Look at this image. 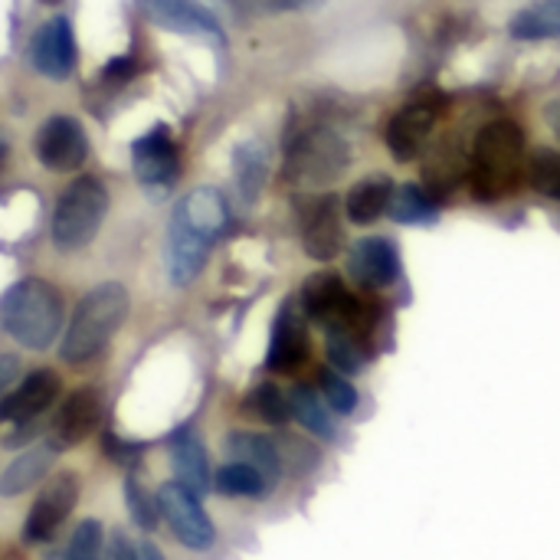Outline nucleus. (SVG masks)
Wrapping results in <instances>:
<instances>
[{"label":"nucleus","mask_w":560,"mask_h":560,"mask_svg":"<svg viewBox=\"0 0 560 560\" xmlns=\"http://www.w3.org/2000/svg\"><path fill=\"white\" fill-rule=\"evenodd\" d=\"M525 135L515 121L495 118L476 135L472 148V194L479 200H502L518 190L525 177Z\"/></svg>","instance_id":"nucleus-1"},{"label":"nucleus","mask_w":560,"mask_h":560,"mask_svg":"<svg viewBox=\"0 0 560 560\" xmlns=\"http://www.w3.org/2000/svg\"><path fill=\"white\" fill-rule=\"evenodd\" d=\"M62 322V295L43 279L16 282L0 302L3 331L30 351H46L59 338Z\"/></svg>","instance_id":"nucleus-2"},{"label":"nucleus","mask_w":560,"mask_h":560,"mask_svg":"<svg viewBox=\"0 0 560 560\" xmlns=\"http://www.w3.org/2000/svg\"><path fill=\"white\" fill-rule=\"evenodd\" d=\"M128 315V292L118 282H105L95 285L75 308V315L66 325L62 335V361L69 364H85L95 354H102V348L112 341V335L121 328Z\"/></svg>","instance_id":"nucleus-3"},{"label":"nucleus","mask_w":560,"mask_h":560,"mask_svg":"<svg viewBox=\"0 0 560 560\" xmlns=\"http://www.w3.org/2000/svg\"><path fill=\"white\" fill-rule=\"evenodd\" d=\"M108 210V190L98 177L85 174L79 180H72L62 197L56 200L52 220H49V236L56 243V249L62 253H75L85 249Z\"/></svg>","instance_id":"nucleus-4"},{"label":"nucleus","mask_w":560,"mask_h":560,"mask_svg":"<svg viewBox=\"0 0 560 560\" xmlns=\"http://www.w3.org/2000/svg\"><path fill=\"white\" fill-rule=\"evenodd\" d=\"M158 509L161 518L167 522V528L174 532V538L190 548V551H207L217 541L213 522L200 505V495H194L187 486L180 482H164L158 489Z\"/></svg>","instance_id":"nucleus-5"},{"label":"nucleus","mask_w":560,"mask_h":560,"mask_svg":"<svg viewBox=\"0 0 560 560\" xmlns=\"http://www.w3.org/2000/svg\"><path fill=\"white\" fill-rule=\"evenodd\" d=\"M79 502V476L75 472H56L36 495V502L30 505V515L23 522V538L26 541H49L62 522L72 515Z\"/></svg>","instance_id":"nucleus-6"},{"label":"nucleus","mask_w":560,"mask_h":560,"mask_svg":"<svg viewBox=\"0 0 560 560\" xmlns=\"http://www.w3.org/2000/svg\"><path fill=\"white\" fill-rule=\"evenodd\" d=\"M36 158L46 171L66 174L89 158V138L72 115H52L36 131Z\"/></svg>","instance_id":"nucleus-7"},{"label":"nucleus","mask_w":560,"mask_h":560,"mask_svg":"<svg viewBox=\"0 0 560 560\" xmlns=\"http://www.w3.org/2000/svg\"><path fill=\"white\" fill-rule=\"evenodd\" d=\"M440 121V105L430 98L410 102L404 105L390 125H387V148L397 161H413L423 154V148L430 144V135Z\"/></svg>","instance_id":"nucleus-8"},{"label":"nucleus","mask_w":560,"mask_h":560,"mask_svg":"<svg viewBox=\"0 0 560 560\" xmlns=\"http://www.w3.org/2000/svg\"><path fill=\"white\" fill-rule=\"evenodd\" d=\"M345 161H348L345 141L328 128H315L299 138V144L292 151V174H299L302 180L322 184V180H331L335 174H341Z\"/></svg>","instance_id":"nucleus-9"},{"label":"nucleus","mask_w":560,"mask_h":560,"mask_svg":"<svg viewBox=\"0 0 560 560\" xmlns=\"http://www.w3.org/2000/svg\"><path fill=\"white\" fill-rule=\"evenodd\" d=\"M131 161H135L138 180L148 187H167L180 174V154L164 125H154L148 135H141L131 144Z\"/></svg>","instance_id":"nucleus-10"},{"label":"nucleus","mask_w":560,"mask_h":560,"mask_svg":"<svg viewBox=\"0 0 560 560\" xmlns=\"http://www.w3.org/2000/svg\"><path fill=\"white\" fill-rule=\"evenodd\" d=\"M59 387L62 384H59L56 371L39 368V371L26 374L23 384H16L10 394L0 397V423H16V427L33 423L39 413H46L56 404Z\"/></svg>","instance_id":"nucleus-11"},{"label":"nucleus","mask_w":560,"mask_h":560,"mask_svg":"<svg viewBox=\"0 0 560 560\" xmlns=\"http://www.w3.org/2000/svg\"><path fill=\"white\" fill-rule=\"evenodd\" d=\"M138 7L164 30L223 43V26H220L217 13L210 7H203L200 0H138Z\"/></svg>","instance_id":"nucleus-12"},{"label":"nucleus","mask_w":560,"mask_h":560,"mask_svg":"<svg viewBox=\"0 0 560 560\" xmlns=\"http://www.w3.org/2000/svg\"><path fill=\"white\" fill-rule=\"evenodd\" d=\"M351 279L364 289H387L400 276V253L387 236H364L348 253Z\"/></svg>","instance_id":"nucleus-13"},{"label":"nucleus","mask_w":560,"mask_h":560,"mask_svg":"<svg viewBox=\"0 0 560 560\" xmlns=\"http://www.w3.org/2000/svg\"><path fill=\"white\" fill-rule=\"evenodd\" d=\"M30 59L33 66L49 75V79H69L75 69V36L66 16H52L49 23H43L33 36L30 46Z\"/></svg>","instance_id":"nucleus-14"},{"label":"nucleus","mask_w":560,"mask_h":560,"mask_svg":"<svg viewBox=\"0 0 560 560\" xmlns=\"http://www.w3.org/2000/svg\"><path fill=\"white\" fill-rule=\"evenodd\" d=\"M308 361V335H305V322L299 315L295 305H282V312L276 315L272 325V338H269V354H266V368L276 374H292Z\"/></svg>","instance_id":"nucleus-15"},{"label":"nucleus","mask_w":560,"mask_h":560,"mask_svg":"<svg viewBox=\"0 0 560 560\" xmlns=\"http://www.w3.org/2000/svg\"><path fill=\"white\" fill-rule=\"evenodd\" d=\"M174 223L187 226L190 233L203 236V240H217L226 223H230V207H226V197L217 190V187H197L190 190L177 210H174Z\"/></svg>","instance_id":"nucleus-16"},{"label":"nucleus","mask_w":560,"mask_h":560,"mask_svg":"<svg viewBox=\"0 0 560 560\" xmlns=\"http://www.w3.org/2000/svg\"><path fill=\"white\" fill-rule=\"evenodd\" d=\"M102 420V394L95 387H79L75 394H69V400L62 404L56 427H52V443L59 450H69L75 443H82Z\"/></svg>","instance_id":"nucleus-17"},{"label":"nucleus","mask_w":560,"mask_h":560,"mask_svg":"<svg viewBox=\"0 0 560 560\" xmlns=\"http://www.w3.org/2000/svg\"><path fill=\"white\" fill-rule=\"evenodd\" d=\"M210 240L190 233L187 226L174 223L171 220V230H167V272H171V282L174 285H190L200 269L207 266V256H210Z\"/></svg>","instance_id":"nucleus-18"},{"label":"nucleus","mask_w":560,"mask_h":560,"mask_svg":"<svg viewBox=\"0 0 560 560\" xmlns=\"http://www.w3.org/2000/svg\"><path fill=\"white\" fill-rule=\"evenodd\" d=\"M302 243H305V253L318 262H328L341 253V243H345V230H341V220H338V207L331 197L318 200L308 217H305V226H302Z\"/></svg>","instance_id":"nucleus-19"},{"label":"nucleus","mask_w":560,"mask_h":560,"mask_svg":"<svg viewBox=\"0 0 560 560\" xmlns=\"http://www.w3.org/2000/svg\"><path fill=\"white\" fill-rule=\"evenodd\" d=\"M56 456H59V446H56L52 440L23 450L10 466L0 472V495H3V499H13V495L30 492L36 482H43V479L49 476Z\"/></svg>","instance_id":"nucleus-20"},{"label":"nucleus","mask_w":560,"mask_h":560,"mask_svg":"<svg viewBox=\"0 0 560 560\" xmlns=\"http://www.w3.org/2000/svg\"><path fill=\"white\" fill-rule=\"evenodd\" d=\"M171 463H174V472H177L180 486H187L194 495L210 492V486H213L210 456H207V446L200 443V436L194 430H180L171 440Z\"/></svg>","instance_id":"nucleus-21"},{"label":"nucleus","mask_w":560,"mask_h":560,"mask_svg":"<svg viewBox=\"0 0 560 560\" xmlns=\"http://www.w3.org/2000/svg\"><path fill=\"white\" fill-rule=\"evenodd\" d=\"M226 450H230V456H233L236 463H246V466H253L256 472H262V479H266L269 486L279 482V476H282V459H279V450H276V443H272L269 436L253 433V430H236V433L226 436Z\"/></svg>","instance_id":"nucleus-22"},{"label":"nucleus","mask_w":560,"mask_h":560,"mask_svg":"<svg viewBox=\"0 0 560 560\" xmlns=\"http://www.w3.org/2000/svg\"><path fill=\"white\" fill-rule=\"evenodd\" d=\"M390 194H394V184L384 177V174H371L364 180H358L345 200V213L354 226H371L377 223L387 207H390Z\"/></svg>","instance_id":"nucleus-23"},{"label":"nucleus","mask_w":560,"mask_h":560,"mask_svg":"<svg viewBox=\"0 0 560 560\" xmlns=\"http://www.w3.org/2000/svg\"><path fill=\"white\" fill-rule=\"evenodd\" d=\"M289 410L299 420V427H305L312 436H318V440H335L338 436V423L331 417L335 410L328 407V400L322 397V390H315L308 384H299L289 394Z\"/></svg>","instance_id":"nucleus-24"},{"label":"nucleus","mask_w":560,"mask_h":560,"mask_svg":"<svg viewBox=\"0 0 560 560\" xmlns=\"http://www.w3.org/2000/svg\"><path fill=\"white\" fill-rule=\"evenodd\" d=\"M233 177L243 194V200H256L269 177V154L262 141H243L233 151Z\"/></svg>","instance_id":"nucleus-25"},{"label":"nucleus","mask_w":560,"mask_h":560,"mask_svg":"<svg viewBox=\"0 0 560 560\" xmlns=\"http://www.w3.org/2000/svg\"><path fill=\"white\" fill-rule=\"evenodd\" d=\"M387 213L397 220V223H404V226H430V223H436V203L430 200V194L423 190V187H417V184H400V187H394V194H390V207H387Z\"/></svg>","instance_id":"nucleus-26"},{"label":"nucleus","mask_w":560,"mask_h":560,"mask_svg":"<svg viewBox=\"0 0 560 560\" xmlns=\"http://www.w3.org/2000/svg\"><path fill=\"white\" fill-rule=\"evenodd\" d=\"M515 39H555L560 36V0H541L515 13L512 20Z\"/></svg>","instance_id":"nucleus-27"},{"label":"nucleus","mask_w":560,"mask_h":560,"mask_svg":"<svg viewBox=\"0 0 560 560\" xmlns=\"http://www.w3.org/2000/svg\"><path fill=\"white\" fill-rule=\"evenodd\" d=\"M213 489L223 492V495H233V499H259L266 495L272 486L262 479V472H256L253 466L246 463H226L217 476H213Z\"/></svg>","instance_id":"nucleus-28"},{"label":"nucleus","mask_w":560,"mask_h":560,"mask_svg":"<svg viewBox=\"0 0 560 560\" xmlns=\"http://www.w3.org/2000/svg\"><path fill=\"white\" fill-rule=\"evenodd\" d=\"M368 358V338L354 331H328V361L338 374H361Z\"/></svg>","instance_id":"nucleus-29"},{"label":"nucleus","mask_w":560,"mask_h":560,"mask_svg":"<svg viewBox=\"0 0 560 560\" xmlns=\"http://www.w3.org/2000/svg\"><path fill=\"white\" fill-rule=\"evenodd\" d=\"M525 180L532 184L535 194L548 200H560V151H551V148L535 151L525 164Z\"/></svg>","instance_id":"nucleus-30"},{"label":"nucleus","mask_w":560,"mask_h":560,"mask_svg":"<svg viewBox=\"0 0 560 560\" xmlns=\"http://www.w3.org/2000/svg\"><path fill=\"white\" fill-rule=\"evenodd\" d=\"M125 505H128V515L135 518V525H138L141 532H154V528H158V515H161L158 499H154L135 476L125 479Z\"/></svg>","instance_id":"nucleus-31"},{"label":"nucleus","mask_w":560,"mask_h":560,"mask_svg":"<svg viewBox=\"0 0 560 560\" xmlns=\"http://www.w3.org/2000/svg\"><path fill=\"white\" fill-rule=\"evenodd\" d=\"M105 551V532L95 518H85L75 525L69 548H66V560H102Z\"/></svg>","instance_id":"nucleus-32"},{"label":"nucleus","mask_w":560,"mask_h":560,"mask_svg":"<svg viewBox=\"0 0 560 560\" xmlns=\"http://www.w3.org/2000/svg\"><path fill=\"white\" fill-rule=\"evenodd\" d=\"M249 410L266 420V423H285L292 417L289 410V397L276 387V384H259L253 394H249Z\"/></svg>","instance_id":"nucleus-33"},{"label":"nucleus","mask_w":560,"mask_h":560,"mask_svg":"<svg viewBox=\"0 0 560 560\" xmlns=\"http://www.w3.org/2000/svg\"><path fill=\"white\" fill-rule=\"evenodd\" d=\"M318 390L328 400V407L335 413H354L358 410V390L348 377H341L338 371H322L318 377Z\"/></svg>","instance_id":"nucleus-34"},{"label":"nucleus","mask_w":560,"mask_h":560,"mask_svg":"<svg viewBox=\"0 0 560 560\" xmlns=\"http://www.w3.org/2000/svg\"><path fill=\"white\" fill-rule=\"evenodd\" d=\"M325 0H246V7L259 13H295V10H312Z\"/></svg>","instance_id":"nucleus-35"},{"label":"nucleus","mask_w":560,"mask_h":560,"mask_svg":"<svg viewBox=\"0 0 560 560\" xmlns=\"http://www.w3.org/2000/svg\"><path fill=\"white\" fill-rule=\"evenodd\" d=\"M108 560H141V555H138V548L128 541L125 532H115V535H112V548H108Z\"/></svg>","instance_id":"nucleus-36"},{"label":"nucleus","mask_w":560,"mask_h":560,"mask_svg":"<svg viewBox=\"0 0 560 560\" xmlns=\"http://www.w3.org/2000/svg\"><path fill=\"white\" fill-rule=\"evenodd\" d=\"M131 72H135V59H131V56H118V59H112V62H108L105 79H112V82H125V79H131Z\"/></svg>","instance_id":"nucleus-37"},{"label":"nucleus","mask_w":560,"mask_h":560,"mask_svg":"<svg viewBox=\"0 0 560 560\" xmlns=\"http://www.w3.org/2000/svg\"><path fill=\"white\" fill-rule=\"evenodd\" d=\"M16 377H20V361L13 354H0V397Z\"/></svg>","instance_id":"nucleus-38"},{"label":"nucleus","mask_w":560,"mask_h":560,"mask_svg":"<svg viewBox=\"0 0 560 560\" xmlns=\"http://www.w3.org/2000/svg\"><path fill=\"white\" fill-rule=\"evenodd\" d=\"M138 555H141V560H164L161 548H158L154 541H144V545L138 548Z\"/></svg>","instance_id":"nucleus-39"},{"label":"nucleus","mask_w":560,"mask_h":560,"mask_svg":"<svg viewBox=\"0 0 560 560\" xmlns=\"http://www.w3.org/2000/svg\"><path fill=\"white\" fill-rule=\"evenodd\" d=\"M3 158H7V144H0V167H3Z\"/></svg>","instance_id":"nucleus-40"},{"label":"nucleus","mask_w":560,"mask_h":560,"mask_svg":"<svg viewBox=\"0 0 560 560\" xmlns=\"http://www.w3.org/2000/svg\"><path fill=\"white\" fill-rule=\"evenodd\" d=\"M43 3H56V0H43Z\"/></svg>","instance_id":"nucleus-41"}]
</instances>
